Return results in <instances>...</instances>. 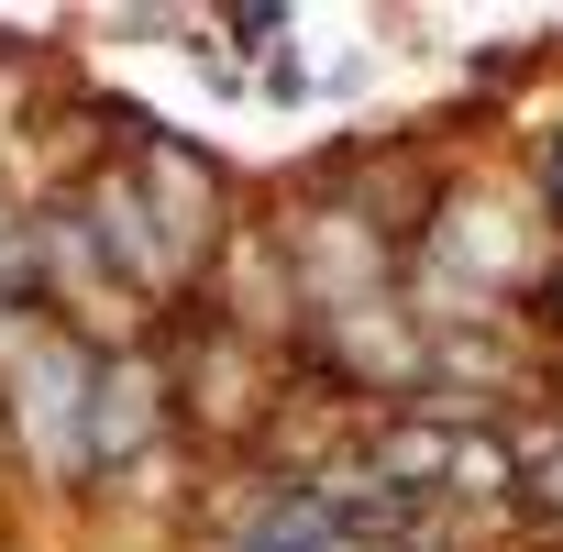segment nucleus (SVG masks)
Returning <instances> with one entry per match:
<instances>
[{"label": "nucleus", "mask_w": 563, "mask_h": 552, "mask_svg": "<svg viewBox=\"0 0 563 552\" xmlns=\"http://www.w3.org/2000/svg\"><path fill=\"white\" fill-rule=\"evenodd\" d=\"M89 376L100 343L67 321H12L0 354V464H23L45 497H89Z\"/></svg>", "instance_id": "nucleus-1"}, {"label": "nucleus", "mask_w": 563, "mask_h": 552, "mask_svg": "<svg viewBox=\"0 0 563 552\" xmlns=\"http://www.w3.org/2000/svg\"><path fill=\"white\" fill-rule=\"evenodd\" d=\"M332 398H376V409H409L431 387V332L398 310V299H365V310H332V321H299L288 332Z\"/></svg>", "instance_id": "nucleus-2"}, {"label": "nucleus", "mask_w": 563, "mask_h": 552, "mask_svg": "<svg viewBox=\"0 0 563 552\" xmlns=\"http://www.w3.org/2000/svg\"><path fill=\"white\" fill-rule=\"evenodd\" d=\"M0 321H45V288H34V199L0 177Z\"/></svg>", "instance_id": "nucleus-3"}, {"label": "nucleus", "mask_w": 563, "mask_h": 552, "mask_svg": "<svg viewBox=\"0 0 563 552\" xmlns=\"http://www.w3.org/2000/svg\"><path fill=\"white\" fill-rule=\"evenodd\" d=\"M519 199H530V210H541V232L563 243V122L530 144V177H519Z\"/></svg>", "instance_id": "nucleus-4"}, {"label": "nucleus", "mask_w": 563, "mask_h": 552, "mask_svg": "<svg viewBox=\"0 0 563 552\" xmlns=\"http://www.w3.org/2000/svg\"><path fill=\"white\" fill-rule=\"evenodd\" d=\"M288 45V12H232V56H276Z\"/></svg>", "instance_id": "nucleus-5"}, {"label": "nucleus", "mask_w": 563, "mask_h": 552, "mask_svg": "<svg viewBox=\"0 0 563 552\" xmlns=\"http://www.w3.org/2000/svg\"><path fill=\"white\" fill-rule=\"evenodd\" d=\"M530 321H541V332H563V243H552V265H541V288H530Z\"/></svg>", "instance_id": "nucleus-6"}, {"label": "nucleus", "mask_w": 563, "mask_h": 552, "mask_svg": "<svg viewBox=\"0 0 563 552\" xmlns=\"http://www.w3.org/2000/svg\"><path fill=\"white\" fill-rule=\"evenodd\" d=\"M376 552H453V541H442V519H431V530H409V541H376Z\"/></svg>", "instance_id": "nucleus-7"}]
</instances>
